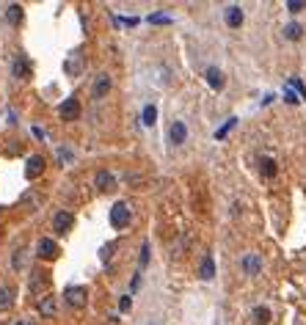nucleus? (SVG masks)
<instances>
[{
	"label": "nucleus",
	"instance_id": "obj_1",
	"mask_svg": "<svg viewBox=\"0 0 306 325\" xmlns=\"http://www.w3.org/2000/svg\"><path fill=\"white\" fill-rule=\"evenodd\" d=\"M130 218H133V212H130V204H127V201H116V204L111 207V226L113 229H127L130 226Z\"/></svg>",
	"mask_w": 306,
	"mask_h": 325
},
{
	"label": "nucleus",
	"instance_id": "obj_2",
	"mask_svg": "<svg viewBox=\"0 0 306 325\" xmlns=\"http://www.w3.org/2000/svg\"><path fill=\"white\" fill-rule=\"evenodd\" d=\"M47 287H50V276H47V270H31V279H28V289H31V295L44 297Z\"/></svg>",
	"mask_w": 306,
	"mask_h": 325
},
{
	"label": "nucleus",
	"instance_id": "obj_3",
	"mask_svg": "<svg viewBox=\"0 0 306 325\" xmlns=\"http://www.w3.org/2000/svg\"><path fill=\"white\" fill-rule=\"evenodd\" d=\"M64 301L69 303V306H74V309H83L86 301H88L86 287H66L64 289Z\"/></svg>",
	"mask_w": 306,
	"mask_h": 325
},
{
	"label": "nucleus",
	"instance_id": "obj_4",
	"mask_svg": "<svg viewBox=\"0 0 306 325\" xmlns=\"http://www.w3.org/2000/svg\"><path fill=\"white\" fill-rule=\"evenodd\" d=\"M36 256L39 259H56L58 256V242L53 240V237H42V240L36 242Z\"/></svg>",
	"mask_w": 306,
	"mask_h": 325
},
{
	"label": "nucleus",
	"instance_id": "obj_5",
	"mask_svg": "<svg viewBox=\"0 0 306 325\" xmlns=\"http://www.w3.org/2000/svg\"><path fill=\"white\" fill-rule=\"evenodd\" d=\"M58 116L64 119V121H74V119H80V102H78L74 97L64 99V102L58 105Z\"/></svg>",
	"mask_w": 306,
	"mask_h": 325
},
{
	"label": "nucleus",
	"instance_id": "obj_6",
	"mask_svg": "<svg viewBox=\"0 0 306 325\" xmlns=\"http://www.w3.org/2000/svg\"><path fill=\"white\" fill-rule=\"evenodd\" d=\"M44 168H47V160L42 157V154H33V157H28V163H25V177L39 179L44 174Z\"/></svg>",
	"mask_w": 306,
	"mask_h": 325
},
{
	"label": "nucleus",
	"instance_id": "obj_7",
	"mask_svg": "<svg viewBox=\"0 0 306 325\" xmlns=\"http://www.w3.org/2000/svg\"><path fill=\"white\" fill-rule=\"evenodd\" d=\"M72 226H74V215H72V212H66V209H58V212L53 215V229H56L58 234H66Z\"/></svg>",
	"mask_w": 306,
	"mask_h": 325
},
{
	"label": "nucleus",
	"instance_id": "obj_8",
	"mask_svg": "<svg viewBox=\"0 0 306 325\" xmlns=\"http://www.w3.org/2000/svg\"><path fill=\"white\" fill-rule=\"evenodd\" d=\"M11 74H14L17 80H28L31 77V64L25 56H17L14 61H11Z\"/></svg>",
	"mask_w": 306,
	"mask_h": 325
},
{
	"label": "nucleus",
	"instance_id": "obj_9",
	"mask_svg": "<svg viewBox=\"0 0 306 325\" xmlns=\"http://www.w3.org/2000/svg\"><path fill=\"white\" fill-rule=\"evenodd\" d=\"M168 138H171V144H174V146L185 144V138H188V127H185V121H171V127H168Z\"/></svg>",
	"mask_w": 306,
	"mask_h": 325
},
{
	"label": "nucleus",
	"instance_id": "obj_10",
	"mask_svg": "<svg viewBox=\"0 0 306 325\" xmlns=\"http://www.w3.org/2000/svg\"><path fill=\"white\" fill-rule=\"evenodd\" d=\"M108 91H111V77H108V74H97V80H94V86H91V97L102 99V97H108Z\"/></svg>",
	"mask_w": 306,
	"mask_h": 325
},
{
	"label": "nucleus",
	"instance_id": "obj_11",
	"mask_svg": "<svg viewBox=\"0 0 306 325\" xmlns=\"http://www.w3.org/2000/svg\"><path fill=\"white\" fill-rule=\"evenodd\" d=\"M14 306V287L11 284H3L0 287V311H9Z\"/></svg>",
	"mask_w": 306,
	"mask_h": 325
},
{
	"label": "nucleus",
	"instance_id": "obj_12",
	"mask_svg": "<svg viewBox=\"0 0 306 325\" xmlns=\"http://www.w3.org/2000/svg\"><path fill=\"white\" fill-rule=\"evenodd\" d=\"M94 185H97L99 191H113V187H116V177H113V174H108V171H97Z\"/></svg>",
	"mask_w": 306,
	"mask_h": 325
},
{
	"label": "nucleus",
	"instance_id": "obj_13",
	"mask_svg": "<svg viewBox=\"0 0 306 325\" xmlns=\"http://www.w3.org/2000/svg\"><path fill=\"white\" fill-rule=\"evenodd\" d=\"M226 25L229 28H240L243 25V9L240 6H226Z\"/></svg>",
	"mask_w": 306,
	"mask_h": 325
},
{
	"label": "nucleus",
	"instance_id": "obj_14",
	"mask_svg": "<svg viewBox=\"0 0 306 325\" xmlns=\"http://www.w3.org/2000/svg\"><path fill=\"white\" fill-rule=\"evenodd\" d=\"M240 265H243V270H246L248 276H257V273H260V270H262V262L257 259L254 254H246V256H243V259H240Z\"/></svg>",
	"mask_w": 306,
	"mask_h": 325
},
{
	"label": "nucleus",
	"instance_id": "obj_15",
	"mask_svg": "<svg viewBox=\"0 0 306 325\" xmlns=\"http://www.w3.org/2000/svg\"><path fill=\"white\" fill-rule=\"evenodd\" d=\"M204 77H207L210 89H215V91H221V89H223V72H221V69H215V66H210Z\"/></svg>",
	"mask_w": 306,
	"mask_h": 325
},
{
	"label": "nucleus",
	"instance_id": "obj_16",
	"mask_svg": "<svg viewBox=\"0 0 306 325\" xmlns=\"http://www.w3.org/2000/svg\"><path fill=\"white\" fill-rule=\"evenodd\" d=\"M56 309H58V303H56V297H53V295H44L42 301H39V314H42V317H53V314H56Z\"/></svg>",
	"mask_w": 306,
	"mask_h": 325
},
{
	"label": "nucleus",
	"instance_id": "obj_17",
	"mask_svg": "<svg viewBox=\"0 0 306 325\" xmlns=\"http://www.w3.org/2000/svg\"><path fill=\"white\" fill-rule=\"evenodd\" d=\"M6 22H9V25H19V22H22V6H19V3L6 6Z\"/></svg>",
	"mask_w": 306,
	"mask_h": 325
},
{
	"label": "nucleus",
	"instance_id": "obj_18",
	"mask_svg": "<svg viewBox=\"0 0 306 325\" xmlns=\"http://www.w3.org/2000/svg\"><path fill=\"white\" fill-rule=\"evenodd\" d=\"M199 276H201V279L204 281H210V279H213V276H215V262H213V256H204V259H201V267H199Z\"/></svg>",
	"mask_w": 306,
	"mask_h": 325
},
{
	"label": "nucleus",
	"instance_id": "obj_19",
	"mask_svg": "<svg viewBox=\"0 0 306 325\" xmlns=\"http://www.w3.org/2000/svg\"><path fill=\"white\" fill-rule=\"evenodd\" d=\"M284 36L292 39V42H298V39L303 36V25H301V22H290V25H284Z\"/></svg>",
	"mask_w": 306,
	"mask_h": 325
},
{
	"label": "nucleus",
	"instance_id": "obj_20",
	"mask_svg": "<svg viewBox=\"0 0 306 325\" xmlns=\"http://www.w3.org/2000/svg\"><path fill=\"white\" fill-rule=\"evenodd\" d=\"M276 171H278V168H276V163L270 160V157H262L260 160V174H262V177H276Z\"/></svg>",
	"mask_w": 306,
	"mask_h": 325
},
{
	"label": "nucleus",
	"instance_id": "obj_21",
	"mask_svg": "<svg viewBox=\"0 0 306 325\" xmlns=\"http://www.w3.org/2000/svg\"><path fill=\"white\" fill-rule=\"evenodd\" d=\"M254 322L257 325H268L270 322V309L268 306H257L254 309Z\"/></svg>",
	"mask_w": 306,
	"mask_h": 325
},
{
	"label": "nucleus",
	"instance_id": "obj_22",
	"mask_svg": "<svg viewBox=\"0 0 306 325\" xmlns=\"http://www.w3.org/2000/svg\"><path fill=\"white\" fill-rule=\"evenodd\" d=\"M155 121H158V107H155V105H146V107H144V124L152 127Z\"/></svg>",
	"mask_w": 306,
	"mask_h": 325
},
{
	"label": "nucleus",
	"instance_id": "obj_23",
	"mask_svg": "<svg viewBox=\"0 0 306 325\" xmlns=\"http://www.w3.org/2000/svg\"><path fill=\"white\" fill-rule=\"evenodd\" d=\"M235 121H237V119H226V124H223L221 130H215V141H223V138H226V135H229V130L235 127Z\"/></svg>",
	"mask_w": 306,
	"mask_h": 325
},
{
	"label": "nucleus",
	"instance_id": "obj_24",
	"mask_svg": "<svg viewBox=\"0 0 306 325\" xmlns=\"http://www.w3.org/2000/svg\"><path fill=\"white\" fill-rule=\"evenodd\" d=\"M149 22H155V25H168V22H171V17H168V14H152V17H149Z\"/></svg>",
	"mask_w": 306,
	"mask_h": 325
},
{
	"label": "nucleus",
	"instance_id": "obj_25",
	"mask_svg": "<svg viewBox=\"0 0 306 325\" xmlns=\"http://www.w3.org/2000/svg\"><path fill=\"white\" fill-rule=\"evenodd\" d=\"M287 9L292 11V14H298V11H303V9H306V3H303V0H290Z\"/></svg>",
	"mask_w": 306,
	"mask_h": 325
},
{
	"label": "nucleus",
	"instance_id": "obj_26",
	"mask_svg": "<svg viewBox=\"0 0 306 325\" xmlns=\"http://www.w3.org/2000/svg\"><path fill=\"white\" fill-rule=\"evenodd\" d=\"M80 66H83V61H74V58L66 61V72H72V74H78V72H80Z\"/></svg>",
	"mask_w": 306,
	"mask_h": 325
},
{
	"label": "nucleus",
	"instance_id": "obj_27",
	"mask_svg": "<svg viewBox=\"0 0 306 325\" xmlns=\"http://www.w3.org/2000/svg\"><path fill=\"white\" fill-rule=\"evenodd\" d=\"M290 86H292V89H298V94H301V99H306V86L301 83V80H298V77H292V80H290Z\"/></svg>",
	"mask_w": 306,
	"mask_h": 325
},
{
	"label": "nucleus",
	"instance_id": "obj_28",
	"mask_svg": "<svg viewBox=\"0 0 306 325\" xmlns=\"http://www.w3.org/2000/svg\"><path fill=\"white\" fill-rule=\"evenodd\" d=\"M284 99H287L290 105H298V102H301V97H295V94H292V89H284Z\"/></svg>",
	"mask_w": 306,
	"mask_h": 325
},
{
	"label": "nucleus",
	"instance_id": "obj_29",
	"mask_svg": "<svg viewBox=\"0 0 306 325\" xmlns=\"http://www.w3.org/2000/svg\"><path fill=\"white\" fill-rule=\"evenodd\" d=\"M146 262H149V246L144 242V248H141V267H146Z\"/></svg>",
	"mask_w": 306,
	"mask_h": 325
},
{
	"label": "nucleus",
	"instance_id": "obj_30",
	"mask_svg": "<svg viewBox=\"0 0 306 325\" xmlns=\"http://www.w3.org/2000/svg\"><path fill=\"white\" fill-rule=\"evenodd\" d=\"M17 325H31V322H17Z\"/></svg>",
	"mask_w": 306,
	"mask_h": 325
}]
</instances>
